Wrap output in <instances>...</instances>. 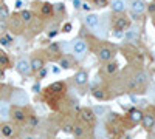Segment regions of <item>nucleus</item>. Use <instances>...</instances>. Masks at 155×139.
I'll return each instance as SVG.
<instances>
[{"label": "nucleus", "mask_w": 155, "mask_h": 139, "mask_svg": "<svg viewBox=\"0 0 155 139\" xmlns=\"http://www.w3.org/2000/svg\"><path fill=\"white\" fill-rule=\"evenodd\" d=\"M11 104H14L17 107H23L28 104V94L22 90H14L11 94Z\"/></svg>", "instance_id": "nucleus-1"}, {"label": "nucleus", "mask_w": 155, "mask_h": 139, "mask_svg": "<svg viewBox=\"0 0 155 139\" xmlns=\"http://www.w3.org/2000/svg\"><path fill=\"white\" fill-rule=\"evenodd\" d=\"M71 49H73V53L76 54V56H82L85 51H87V43L82 40V39H76V40H73V43H71Z\"/></svg>", "instance_id": "nucleus-2"}, {"label": "nucleus", "mask_w": 155, "mask_h": 139, "mask_svg": "<svg viewBox=\"0 0 155 139\" xmlns=\"http://www.w3.org/2000/svg\"><path fill=\"white\" fill-rule=\"evenodd\" d=\"M16 68H17V71H19L20 74H23V76H27V74L31 73V65H30V62H28L27 59H20V60L17 62Z\"/></svg>", "instance_id": "nucleus-3"}, {"label": "nucleus", "mask_w": 155, "mask_h": 139, "mask_svg": "<svg viewBox=\"0 0 155 139\" xmlns=\"http://www.w3.org/2000/svg\"><path fill=\"white\" fill-rule=\"evenodd\" d=\"M85 25L88 28H92V30H96L98 28V25H99V17L96 14H87L85 17Z\"/></svg>", "instance_id": "nucleus-4"}, {"label": "nucleus", "mask_w": 155, "mask_h": 139, "mask_svg": "<svg viewBox=\"0 0 155 139\" xmlns=\"http://www.w3.org/2000/svg\"><path fill=\"white\" fill-rule=\"evenodd\" d=\"M130 9L135 12V14H141V12H144L146 5H144L143 0H134L132 5H130Z\"/></svg>", "instance_id": "nucleus-5"}, {"label": "nucleus", "mask_w": 155, "mask_h": 139, "mask_svg": "<svg viewBox=\"0 0 155 139\" xmlns=\"http://www.w3.org/2000/svg\"><path fill=\"white\" fill-rule=\"evenodd\" d=\"M113 27H115V30H118V31H124L129 27V20L126 17H118V19H115Z\"/></svg>", "instance_id": "nucleus-6"}, {"label": "nucleus", "mask_w": 155, "mask_h": 139, "mask_svg": "<svg viewBox=\"0 0 155 139\" xmlns=\"http://www.w3.org/2000/svg\"><path fill=\"white\" fill-rule=\"evenodd\" d=\"M81 119H82L84 122H87V124L93 122V119H95V113H93L92 110H88V108H84V110H81Z\"/></svg>", "instance_id": "nucleus-7"}, {"label": "nucleus", "mask_w": 155, "mask_h": 139, "mask_svg": "<svg viewBox=\"0 0 155 139\" xmlns=\"http://www.w3.org/2000/svg\"><path fill=\"white\" fill-rule=\"evenodd\" d=\"M11 115H12V118H14L17 122H22V121H25V118H27V115H25V110L20 108V107H17V108L12 110Z\"/></svg>", "instance_id": "nucleus-8"}, {"label": "nucleus", "mask_w": 155, "mask_h": 139, "mask_svg": "<svg viewBox=\"0 0 155 139\" xmlns=\"http://www.w3.org/2000/svg\"><path fill=\"white\" fill-rule=\"evenodd\" d=\"M110 6H112V9L115 12H123L126 9V2H124V0H112Z\"/></svg>", "instance_id": "nucleus-9"}, {"label": "nucleus", "mask_w": 155, "mask_h": 139, "mask_svg": "<svg viewBox=\"0 0 155 139\" xmlns=\"http://www.w3.org/2000/svg\"><path fill=\"white\" fill-rule=\"evenodd\" d=\"M141 122H143V127L146 130L152 128L153 127V124H155V118L152 115H143V119H141Z\"/></svg>", "instance_id": "nucleus-10"}, {"label": "nucleus", "mask_w": 155, "mask_h": 139, "mask_svg": "<svg viewBox=\"0 0 155 139\" xmlns=\"http://www.w3.org/2000/svg\"><path fill=\"white\" fill-rule=\"evenodd\" d=\"M124 39H126L127 42H135V40L138 39V30H135V28L127 30L126 34H124Z\"/></svg>", "instance_id": "nucleus-11"}, {"label": "nucleus", "mask_w": 155, "mask_h": 139, "mask_svg": "<svg viewBox=\"0 0 155 139\" xmlns=\"http://www.w3.org/2000/svg\"><path fill=\"white\" fill-rule=\"evenodd\" d=\"M87 81H88V74H87L85 71L76 73V76H74V82H76L78 85H84V84H87Z\"/></svg>", "instance_id": "nucleus-12"}, {"label": "nucleus", "mask_w": 155, "mask_h": 139, "mask_svg": "<svg viewBox=\"0 0 155 139\" xmlns=\"http://www.w3.org/2000/svg\"><path fill=\"white\" fill-rule=\"evenodd\" d=\"M98 57H99V60L107 62V60L112 59V51H110L109 48H101L99 51H98Z\"/></svg>", "instance_id": "nucleus-13"}, {"label": "nucleus", "mask_w": 155, "mask_h": 139, "mask_svg": "<svg viewBox=\"0 0 155 139\" xmlns=\"http://www.w3.org/2000/svg\"><path fill=\"white\" fill-rule=\"evenodd\" d=\"M11 115V110H9V104L8 102H0V116L3 119H8Z\"/></svg>", "instance_id": "nucleus-14"}, {"label": "nucleus", "mask_w": 155, "mask_h": 139, "mask_svg": "<svg viewBox=\"0 0 155 139\" xmlns=\"http://www.w3.org/2000/svg\"><path fill=\"white\" fill-rule=\"evenodd\" d=\"M0 131H2V134H3V136H6V137L12 136V133H14V130H12V125H9V124H3V125H0Z\"/></svg>", "instance_id": "nucleus-15"}, {"label": "nucleus", "mask_w": 155, "mask_h": 139, "mask_svg": "<svg viewBox=\"0 0 155 139\" xmlns=\"http://www.w3.org/2000/svg\"><path fill=\"white\" fill-rule=\"evenodd\" d=\"M30 65H31V70L39 71V70L44 68V60H42V59H33V60L30 62Z\"/></svg>", "instance_id": "nucleus-16"}, {"label": "nucleus", "mask_w": 155, "mask_h": 139, "mask_svg": "<svg viewBox=\"0 0 155 139\" xmlns=\"http://www.w3.org/2000/svg\"><path fill=\"white\" fill-rule=\"evenodd\" d=\"M129 116H130L132 122H137L138 124V122H141V119H143V113H141L140 110H132Z\"/></svg>", "instance_id": "nucleus-17"}, {"label": "nucleus", "mask_w": 155, "mask_h": 139, "mask_svg": "<svg viewBox=\"0 0 155 139\" xmlns=\"http://www.w3.org/2000/svg\"><path fill=\"white\" fill-rule=\"evenodd\" d=\"M64 90V84L62 82H54V84H51L50 87H48V91H62Z\"/></svg>", "instance_id": "nucleus-18"}, {"label": "nucleus", "mask_w": 155, "mask_h": 139, "mask_svg": "<svg viewBox=\"0 0 155 139\" xmlns=\"http://www.w3.org/2000/svg\"><path fill=\"white\" fill-rule=\"evenodd\" d=\"M31 19H33V14H31L30 11H22V14H20V20H22V22L30 23V22H31Z\"/></svg>", "instance_id": "nucleus-19"}, {"label": "nucleus", "mask_w": 155, "mask_h": 139, "mask_svg": "<svg viewBox=\"0 0 155 139\" xmlns=\"http://www.w3.org/2000/svg\"><path fill=\"white\" fill-rule=\"evenodd\" d=\"M146 81H147L146 73H138V74H137V77H135V82H137V84H144Z\"/></svg>", "instance_id": "nucleus-20"}, {"label": "nucleus", "mask_w": 155, "mask_h": 139, "mask_svg": "<svg viewBox=\"0 0 155 139\" xmlns=\"http://www.w3.org/2000/svg\"><path fill=\"white\" fill-rule=\"evenodd\" d=\"M9 17V11L5 5H0V19H6Z\"/></svg>", "instance_id": "nucleus-21"}, {"label": "nucleus", "mask_w": 155, "mask_h": 139, "mask_svg": "<svg viewBox=\"0 0 155 139\" xmlns=\"http://www.w3.org/2000/svg\"><path fill=\"white\" fill-rule=\"evenodd\" d=\"M9 60H8V56L5 53H0V67H8Z\"/></svg>", "instance_id": "nucleus-22"}, {"label": "nucleus", "mask_w": 155, "mask_h": 139, "mask_svg": "<svg viewBox=\"0 0 155 139\" xmlns=\"http://www.w3.org/2000/svg\"><path fill=\"white\" fill-rule=\"evenodd\" d=\"M11 40H12V37H11V36H3L2 39H0V43H2L3 46H9Z\"/></svg>", "instance_id": "nucleus-23"}, {"label": "nucleus", "mask_w": 155, "mask_h": 139, "mask_svg": "<svg viewBox=\"0 0 155 139\" xmlns=\"http://www.w3.org/2000/svg\"><path fill=\"white\" fill-rule=\"evenodd\" d=\"M92 111L95 113V116H102V115L106 113V108H104V107H95Z\"/></svg>", "instance_id": "nucleus-24"}, {"label": "nucleus", "mask_w": 155, "mask_h": 139, "mask_svg": "<svg viewBox=\"0 0 155 139\" xmlns=\"http://www.w3.org/2000/svg\"><path fill=\"white\" fill-rule=\"evenodd\" d=\"M73 133H74V136H78V137H81L82 134H84V128L81 127V125H76L74 127V130H71Z\"/></svg>", "instance_id": "nucleus-25"}, {"label": "nucleus", "mask_w": 155, "mask_h": 139, "mask_svg": "<svg viewBox=\"0 0 155 139\" xmlns=\"http://www.w3.org/2000/svg\"><path fill=\"white\" fill-rule=\"evenodd\" d=\"M59 67H62L64 70H68L71 65H70V60L68 59H61V62H59Z\"/></svg>", "instance_id": "nucleus-26"}, {"label": "nucleus", "mask_w": 155, "mask_h": 139, "mask_svg": "<svg viewBox=\"0 0 155 139\" xmlns=\"http://www.w3.org/2000/svg\"><path fill=\"white\" fill-rule=\"evenodd\" d=\"M51 11H53V6H51L50 3H44L42 5V14H50Z\"/></svg>", "instance_id": "nucleus-27"}, {"label": "nucleus", "mask_w": 155, "mask_h": 139, "mask_svg": "<svg viewBox=\"0 0 155 139\" xmlns=\"http://www.w3.org/2000/svg\"><path fill=\"white\" fill-rule=\"evenodd\" d=\"M20 22H22V20H20L19 17H16V16H14V17H12V22H11V25H12V27H14L16 30H20Z\"/></svg>", "instance_id": "nucleus-28"}, {"label": "nucleus", "mask_w": 155, "mask_h": 139, "mask_svg": "<svg viewBox=\"0 0 155 139\" xmlns=\"http://www.w3.org/2000/svg\"><path fill=\"white\" fill-rule=\"evenodd\" d=\"M116 68H118V65H116V64H109V65H107V68H106V71H107L109 74H112V73H115V71H116Z\"/></svg>", "instance_id": "nucleus-29"}, {"label": "nucleus", "mask_w": 155, "mask_h": 139, "mask_svg": "<svg viewBox=\"0 0 155 139\" xmlns=\"http://www.w3.org/2000/svg\"><path fill=\"white\" fill-rule=\"evenodd\" d=\"M6 28H8L6 20H5V19H0V33H5V31H6Z\"/></svg>", "instance_id": "nucleus-30"}, {"label": "nucleus", "mask_w": 155, "mask_h": 139, "mask_svg": "<svg viewBox=\"0 0 155 139\" xmlns=\"http://www.w3.org/2000/svg\"><path fill=\"white\" fill-rule=\"evenodd\" d=\"M93 96H95L96 99H104V97H106V94L102 93V90H95V91H93Z\"/></svg>", "instance_id": "nucleus-31"}, {"label": "nucleus", "mask_w": 155, "mask_h": 139, "mask_svg": "<svg viewBox=\"0 0 155 139\" xmlns=\"http://www.w3.org/2000/svg\"><path fill=\"white\" fill-rule=\"evenodd\" d=\"M95 3H96V6H106L107 5V0H95Z\"/></svg>", "instance_id": "nucleus-32"}, {"label": "nucleus", "mask_w": 155, "mask_h": 139, "mask_svg": "<svg viewBox=\"0 0 155 139\" xmlns=\"http://www.w3.org/2000/svg\"><path fill=\"white\" fill-rule=\"evenodd\" d=\"M50 51H53V53H58V51H59V46H58L56 43H51V45H50Z\"/></svg>", "instance_id": "nucleus-33"}, {"label": "nucleus", "mask_w": 155, "mask_h": 139, "mask_svg": "<svg viewBox=\"0 0 155 139\" xmlns=\"http://www.w3.org/2000/svg\"><path fill=\"white\" fill-rule=\"evenodd\" d=\"M81 5H82V3H81V0H73V6H74L76 9H79Z\"/></svg>", "instance_id": "nucleus-34"}, {"label": "nucleus", "mask_w": 155, "mask_h": 139, "mask_svg": "<svg viewBox=\"0 0 155 139\" xmlns=\"http://www.w3.org/2000/svg\"><path fill=\"white\" fill-rule=\"evenodd\" d=\"M64 31H65V33L71 31V25L70 23H65V25H64Z\"/></svg>", "instance_id": "nucleus-35"}, {"label": "nucleus", "mask_w": 155, "mask_h": 139, "mask_svg": "<svg viewBox=\"0 0 155 139\" xmlns=\"http://www.w3.org/2000/svg\"><path fill=\"white\" fill-rule=\"evenodd\" d=\"M16 8L17 9H22L23 8V2H22V0H17V2H16Z\"/></svg>", "instance_id": "nucleus-36"}, {"label": "nucleus", "mask_w": 155, "mask_h": 139, "mask_svg": "<svg viewBox=\"0 0 155 139\" xmlns=\"http://www.w3.org/2000/svg\"><path fill=\"white\" fill-rule=\"evenodd\" d=\"M33 91H34V93H39V91H41V85L36 84V85L33 87Z\"/></svg>", "instance_id": "nucleus-37"}, {"label": "nucleus", "mask_w": 155, "mask_h": 139, "mask_svg": "<svg viewBox=\"0 0 155 139\" xmlns=\"http://www.w3.org/2000/svg\"><path fill=\"white\" fill-rule=\"evenodd\" d=\"M56 9L58 11H64V3H58L56 5Z\"/></svg>", "instance_id": "nucleus-38"}, {"label": "nucleus", "mask_w": 155, "mask_h": 139, "mask_svg": "<svg viewBox=\"0 0 155 139\" xmlns=\"http://www.w3.org/2000/svg\"><path fill=\"white\" fill-rule=\"evenodd\" d=\"M115 36H116V37H123L124 34H123V31H118V30H116V31H115Z\"/></svg>", "instance_id": "nucleus-39"}, {"label": "nucleus", "mask_w": 155, "mask_h": 139, "mask_svg": "<svg viewBox=\"0 0 155 139\" xmlns=\"http://www.w3.org/2000/svg\"><path fill=\"white\" fill-rule=\"evenodd\" d=\"M81 8H82V9H85V11H88V9H90V5H87V3H82V5H81Z\"/></svg>", "instance_id": "nucleus-40"}, {"label": "nucleus", "mask_w": 155, "mask_h": 139, "mask_svg": "<svg viewBox=\"0 0 155 139\" xmlns=\"http://www.w3.org/2000/svg\"><path fill=\"white\" fill-rule=\"evenodd\" d=\"M64 130H65L67 133H70V131L73 130V127H71V125H67V127H65V128H64Z\"/></svg>", "instance_id": "nucleus-41"}, {"label": "nucleus", "mask_w": 155, "mask_h": 139, "mask_svg": "<svg viewBox=\"0 0 155 139\" xmlns=\"http://www.w3.org/2000/svg\"><path fill=\"white\" fill-rule=\"evenodd\" d=\"M62 48H64V49H65V51H68V49H70V46H68L67 43H64V45H62Z\"/></svg>", "instance_id": "nucleus-42"}, {"label": "nucleus", "mask_w": 155, "mask_h": 139, "mask_svg": "<svg viewBox=\"0 0 155 139\" xmlns=\"http://www.w3.org/2000/svg\"><path fill=\"white\" fill-rule=\"evenodd\" d=\"M3 79H5V74H3L2 70H0V81H3Z\"/></svg>", "instance_id": "nucleus-43"}, {"label": "nucleus", "mask_w": 155, "mask_h": 139, "mask_svg": "<svg viewBox=\"0 0 155 139\" xmlns=\"http://www.w3.org/2000/svg\"><path fill=\"white\" fill-rule=\"evenodd\" d=\"M149 11H155V5H153V3H150V6H149Z\"/></svg>", "instance_id": "nucleus-44"}, {"label": "nucleus", "mask_w": 155, "mask_h": 139, "mask_svg": "<svg viewBox=\"0 0 155 139\" xmlns=\"http://www.w3.org/2000/svg\"><path fill=\"white\" fill-rule=\"evenodd\" d=\"M25 139H34V137H30V136H28V137H25Z\"/></svg>", "instance_id": "nucleus-45"}, {"label": "nucleus", "mask_w": 155, "mask_h": 139, "mask_svg": "<svg viewBox=\"0 0 155 139\" xmlns=\"http://www.w3.org/2000/svg\"><path fill=\"white\" fill-rule=\"evenodd\" d=\"M153 125H155V124H153Z\"/></svg>", "instance_id": "nucleus-46"}]
</instances>
